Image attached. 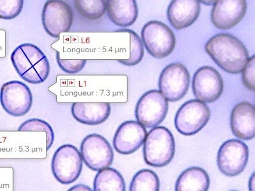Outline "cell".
Here are the masks:
<instances>
[{
    "label": "cell",
    "mask_w": 255,
    "mask_h": 191,
    "mask_svg": "<svg viewBox=\"0 0 255 191\" xmlns=\"http://www.w3.org/2000/svg\"><path fill=\"white\" fill-rule=\"evenodd\" d=\"M192 87L195 96L199 101L213 103L222 96L224 84L217 70L210 67H204L195 72Z\"/></svg>",
    "instance_id": "obj_13"
},
{
    "label": "cell",
    "mask_w": 255,
    "mask_h": 191,
    "mask_svg": "<svg viewBox=\"0 0 255 191\" xmlns=\"http://www.w3.org/2000/svg\"></svg>",
    "instance_id": "obj_31"
},
{
    "label": "cell",
    "mask_w": 255,
    "mask_h": 191,
    "mask_svg": "<svg viewBox=\"0 0 255 191\" xmlns=\"http://www.w3.org/2000/svg\"><path fill=\"white\" fill-rule=\"evenodd\" d=\"M168 110L167 100L158 91L152 90L140 97L136 104L135 116L138 123L151 128L163 121Z\"/></svg>",
    "instance_id": "obj_10"
},
{
    "label": "cell",
    "mask_w": 255,
    "mask_h": 191,
    "mask_svg": "<svg viewBox=\"0 0 255 191\" xmlns=\"http://www.w3.org/2000/svg\"><path fill=\"white\" fill-rule=\"evenodd\" d=\"M255 58L253 56L244 68L243 72V81L246 87L249 90L255 92Z\"/></svg>",
    "instance_id": "obj_28"
},
{
    "label": "cell",
    "mask_w": 255,
    "mask_h": 191,
    "mask_svg": "<svg viewBox=\"0 0 255 191\" xmlns=\"http://www.w3.org/2000/svg\"><path fill=\"white\" fill-rule=\"evenodd\" d=\"M210 117V109L206 103L199 100H190L177 111L175 126L182 135H193L206 126Z\"/></svg>",
    "instance_id": "obj_6"
},
{
    "label": "cell",
    "mask_w": 255,
    "mask_h": 191,
    "mask_svg": "<svg viewBox=\"0 0 255 191\" xmlns=\"http://www.w3.org/2000/svg\"><path fill=\"white\" fill-rule=\"evenodd\" d=\"M94 191H126L124 177L113 168L101 170L96 175Z\"/></svg>",
    "instance_id": "obj_21"
},
{
    "label": "cell",
    "mask_w": 255,
    "mask_h": 191,
    "mask_svg": "<svg viewBox=\"0 0 255 191\" xmlns=\"http://www.w3.org/2000/svg\"><path fill=\"white\" fill-rule=\"evenodd\" d=\"M11 61L19 76L29 84L43 83L49 76V61L35 45H20L12 52Z\"/></svg>",
    "instance_id": "obj_2"
},
{
    "label": "cell",
    "mask_w": 255,
    "mask_h": 191,
    "mask_svg": "<svg viewBox=\"0 0 255 191\" xmlns=\"http://www.w3.org/2000/svg\"><path fill=\"white\" fill-rule=\"evenodd\" d=\"M23 5L22 0H0V19H14L21 12Z\"/></svg>",
    "instance_id": "obj_26"
},
{
    "label": "cell",
    "mask_w": 255,
    "mask_h": 191,
    "mask_svg": "<svg viewBox=\"0 0 255 191\" xmlns=\"http://www.w3.org/2000/svg\"><path fill=\"white\" fill-rule=\"evenodd\" d=\"M57 62L63 72L69 74H77L85 67L86 60H62L57 54Z\"/></svg>",
    "instance_id": "obj_27"
},
{
    "label": "cell",
    "mask_w": 255,
    "mask_h": 191,
    "mask_svg": "<svg viewBox=\"0 0 255 191\" xmlns=\"http://www.w3.org/2000/svg\"><path fill=\"white\" fill-rule=\"evenodd\" d=\"M200 12V1L196 0H175L168 6V19L175 29H184L194 23L199 17Z\"/></svg>",
    "instance_id": "obj_17"
},
{
    "label": "cell",
    "mask_w": 255,
    "mask_h": 191,
    "mask_svg": "<svg viewBox=\"0 0 255 191\" xmlns=\"http://www.w3.org/2000/svg\"><path fill=\"white\" fill-rule=\"evenodd\" d=\"M248 158L249 150L245 143L229 140L223 143L218 151V168L226 176H238L247 167Z\"/></svg>",
    "instance_id": "obj_12"
},
{
    "label": "cell",
    "mask_w": 255,
    "mask_h": 191,
    "mask_svg": "<svg viewBox=\"0 0 255 191\" xmlns=\"http://www.w3.org/2000/svg\"><path fill=\"white\" fill-rule=\"evenodd\" d=\"M81 154L85 165L95 172L109 168L114 160L110 143L99 134H91L84 138L81 145Z\"/></svg>",
    "instance_id": "obj_7"
},
{
    "label": "cell",
    "mask_w": 255,
    "mask_h": 191,
    "mask_svg": "<svg viewBox=\"0 0 255 191\" xmlns=\"http://www.w3.org/2000/svg\"><path fill=\"white\" fill-rule=\"evenodd\" d=\"M174 154L175 141L171 132L163 126L149 131L143 146V157L148 165L165 167L172 160Z\"/></svg>",
    "instance_id": "obj_3"
},
{
    "label": "cell",
    "mask_w": 255,
    "mask_h": 191,
    "mask_svg": "<svg viewBox=\"0 0 255 191\" xmlns=\"http://www.w3.org/2000/svg\"><path fill=\"white\" fill-rule=\"evenodd\" d=\"M42 24L48 35L60 37V34L71 29L74 14L71 7L65 1L59 0L48 1L43 8Z\"/></svg>",
    "instance_id": "obj_11"
},
{
    "label": "cell",
    "mask_w": 255,
    "mask_h": 191,
    "mask_svg": "<svg viewBox=\"0 0 255 191\" xmlns=\"http://www.w3.org/2000/svg\"><path fill=\"white\" fill-rule=\"evenodd\" d=\"M119 31L128 32L130 35V57L128 60H118L121 63L127 66L137 65L142 61L143 56V47L139 36L130 29Z\"/></svg>",
    "instance_id": "obj_25"
},
{
    "label": "cell",
    "mask_w": 255,
    "mask_h": 191,
    "mask_svg": "<svg viewBox=\"0 0 255 191\" xmlns=\"http://www.w3.org/2000/svg\"><path fill=\"white\" fill-rule=\"evenodd\" d=\"M210 179L207 173L199 167L188 168L180 175L175 191H208Z\"/></svg>",
    "instance_id": "obj_20"
},
{
    "label": "cell",
    "mask_w": 255,
    "mask_h": 191,
    "mask_svg": "<svg viewBox=\"0 0 255 191\" xmlns=\"http://www.w3.org/2000/svg\"><path fill=\"white\" fill-rule=\"evenodd\" d=\"M141 35L145 49L154 58H165L174 51L176 43L174 32L163 22H147Z\"/></svg>",
    "instance_id": "obj_5"
},
{
    "label": "cell",
    "mask_w": 255,
    "mask_h": 191,
    "mask_svg": "<svg viewBox=\"0 0 255 191\" xmlns=\"http://www.w3.org/2000/svg\"><path fill=\"white\" fill-rule=\"evenodd\" d=\"M147 135L146 129L138 122H125L116 131L113 140L114 147L120 154H132L139 149Z\"/></svg>",
    "instance_id": "obj_15"
},
{
    "label": "cell",
    "mask_w": 255,
    "mask_h": 191,
    "mask_svg": "<svg viewBox=\"0 0 255 191\" xmlns=\"http://www.w3.org/2000/svg\"><path fill=\"white\" fill-rule=\"evenodd\" d=\"M106 11L114 24L124 28L135 23L138 17L137 4L134 0H109Z\"/></svg>",
    "instance_id": "obj_19"
},
{
    "label": "cell",
    "mask_w": 255,
    "mask_h": 191,
    "mask_svg": "<svg viewBox=\"0 0 255 191\" xmlns=\"http://www.w3.org/2000/svg\"><path fill=\"white\" fill-rule=\"evenodd\" d=\"M190 76L183 64L168 65L161 72L159 80L160 93L167 101H177L186 95L190 87Z\"/></svg>",
    "instance_id": "obj_9"
},
{
    "label": "cell",
    "mask_w": 255,
    "mask_h": 191,
    "mask_svg": "<svg viewBox=\"0 0 255 191\" xmlns=\"http://www.w3.org/2000/svg\"><path fill=\"white\" fill-rule=\"evenodd\" d=\"M159 181L155 173L149 170L138 172L129 186V191H159Z\"/></svg>",
    "instance_id": "obj_22"
},
{
    "label": "cell",
    "mask_w": 255,
    "mask_h": 191,
    "mask_svg": "<svg viewBox=\"0 0 255 191\" xmlns=\"http://www.w3.org/2000/svg\"><path fill=\"white\" fill-rule=\"evenodd\" d=\"M72 114L74 119L89 126L103 123L111 114V104L105 102H76L72 104Z\"/></svg>",
    "instance_id": "obj_18"
},
{
    "label": "cell",
    "mask_w": 255,
    "mask_h": 191,
    "mask_svg": "<svg viewBox=\"0 0 255 191\" xmlns=\"http://www.w3.org/2000/svg\"><path fill=\"white\" fill-rule=\"evenodd\" d=\"M255 107L248 102L237 104L232 111L231 125L234 135L241 140H250L255 137Z\"/></svg>",
    "instance_id": "obj_16"
},
{
    "label": "cell",
    "mask_w": 255,
    "mask_h": 191,
    "mask_svg": "<svg viewBox=\"0 0 255 191\" xmlns=\"http://www.w3.org/2000/svg\"><path fill=\"white\" fill-rule=\"evenodd\" d=\"M247 11L245 0H220L215 2L212 9V22L216 28L227 30L239 23Z\"/></svg>",
    "instance_id": "obj_14"
},
{
    "label": "cell",
    "mask_w": 255,
    "mask_h": 191,
    "mask_svg": "<svg viewBox=\"0 0 255 191\" xmlns=\"http://www.w3.org/2000/svg\"><path fill=\"white\" fill-rule=\"evenodd\" d=\"M74 4L80 14L90 20L100 19L107 10L105 0H76Z\"/></svg>",
    "instance_id": "obj_23"
},
{
    "label": "cell",
    "mask_w": 255,
    "mask_h": 191,
    "mask_svg": "<svg viewBox=\"0 0 255 191\" xmlns=\"http://www.w3.org/2000/svg\"><path fill=\"white\" fill-rule=\"evenodd\" d=\"M205 49L223 70L231 74L242 72L250 59L245 45L230 34L220 33L213 36L207 42Z\"/></svg>",
    "instance_id": "obj_1"
},
{
    "label": "cell",
    "mask_w": 255,
    "mask_h": 191,
    "mask_svg": "<svg viewBox=\"0 0 255 191\" xmlns=\"http://www.w3.org/2000/svg\"><path fill=\"white\" fill-rule=\"evenodd\" d=\"M67 191H93V190L90 187L84 185V184H77V185L73 186Z\"/></svg>",
    "instance_id": "obj_29"
},
{
    "label": "cell",
    "mask_w": 255,
    "mask_h": 191,
    "mask_svg": "<svg viewBox=\"0 0 255 191\" xmlns=\"http://www.w3.org/2000/svg\"><path fill=\"white\" fill-rule=\"evenodd\" d=\"M19 131H43L46 133V150L52 147L54 141V133L51 125L45 120L39 119H31L26 120L19 128Z\"/></svg>",
    "instance_id": "obj_24"
},
{
    "label": "cell",
    "mask_w": 255,
    "mask_h": 191,
    "mask_svg": "<svg viewBox=\"0 0 255 191\" xmlns=\"http://www.w3.org/2000/svg\"><path fill=\"white\" fill-rule=\"evenodd\" d=\"M0 102L3 110L9 115L20 117L30 110L33 96L26 84L20 81H10L2 86Z\"/></svg>",
    "instance_id": "obj_8"
},
{
    "label": "cell",
    "mask_w": 255,
    "mask_h": 191,
    "mask_svg": "<svg viewBox=\"0 0 255 191\" xmlns=\"http://www.w3.org/2000/svg\"><path fill=\"white\" fill-rule=\"evenodd\" d=\"M52 172L59 183L68 185L79 179L83 170L81 152L74 145H61L52 159Z\"/></svg>",
    "instance_id": "obj_4"
},
{
    "label": "cell",
    "mask_w": 255,
    "mask_h": 191,
    "mask_svg": "<svg viewBox=\"0 0 255 191\" xmlns=\"http://www.w3.org/2000/svg\"><path fill=\"white\" fill-rule=\"evenodd\" d=\"M254 181H255V175H253L252 178L250 179V191H254Z\"/></svg>",
    "instance_id": "obj_30"
}]
</instances>
